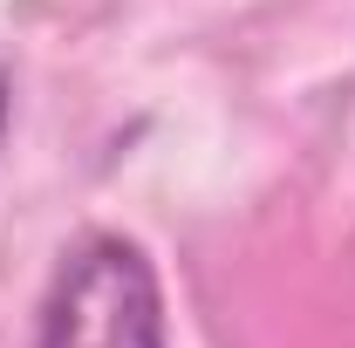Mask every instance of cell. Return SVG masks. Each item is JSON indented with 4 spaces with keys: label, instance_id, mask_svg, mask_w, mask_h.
Here are the masks:
<instances>
[{
    "label": "cell",
    "instance_id": "1",
    "mask_svg": "<svg viewBox=\"0 0 355 348\" xmlns=\"http://www.w3.org/2000/svg\"><path fill=\"white\" fill-rule=\"evenodd\" d=\"M35 348H171L150 253L123 232L76 239L48 280Z\"/></svg>",
    "mask_w": 355,
    "mask_h": 348
},
{
    "label": "cell",
    "instance_id": "2",
    "mask_svg": "<svg viewBox=\"0 0 355 348\" xmlns=\"http://www.w3.org/2000/svg\"><path fill=\"white\" fill-rule=\"evenodd\" d=\"M7 116H14V89H7V69H0V143H7Z\"/></svg>",
    "mask_w": 355,
    "mask_h": 348
}]
</instances>
